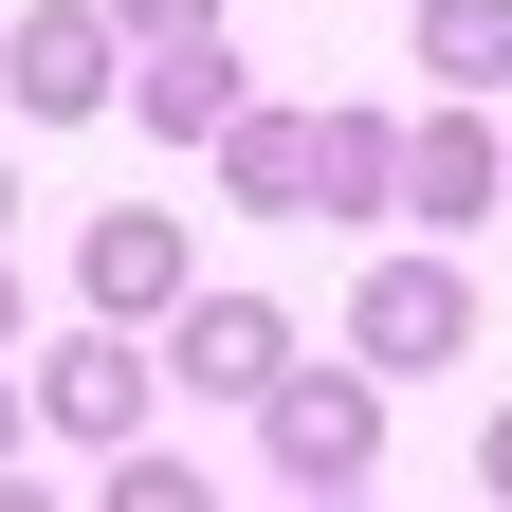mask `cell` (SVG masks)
I'll use <instances>...</instances> for the list:
<instances>
[{
	"label": "cell",
	"instance_id": "3",
	"mask_svg": "<svg viewBox=\"0 0 512 512\" xmlns=\"http://www.w3.org/2000/svg\"><path fill=\"white\" fill-rule=\"evenodd\" d=\"M147 403H165V330H55L37 348V439H92V458H128L147 439Z\"/></svg>",
	"mask_w": 512,
	"mask_h": 512
},
{
	"label": "cell",
	"instance_id": "15",
	"mask_svg": "<svg viewBox=\"0 0 512 512\" xmlns=\"http://www.w3.org/2000/svg\"><path fill=\"white\" fill-rule=\"evenodd\" d=\"M19 439H37V384H0V458H19Z\"/></svg>",
	"mask_w": 512,
	"mask_h": 512
},
{
	"label": "cell",
	"instance_id": "7",
	"mask_svg": "<svg viewBox=\"0 0 512 512\" xmlns=\"http://www.w3.org/2000/svg\"><path fill=\"white\" fill-rule=\"evenodd\" d=\"M74 293L110 311V330H165V311L202 293V256H183V220H165V202H110V220L74 238Z\"/></svg>",
	"mask_w": 512,
	"mask_h": 512
},
{
	"label": "cell",
	"instance_id": "18",
	"mask_svg": "<svg viewBox=\"0 0 512 512\" xmlns=\"http://www.w3.org/2000/svg\"><path fill=\"white\" fill-rule=\"evenodd\" d=\"M0 220H19V165H0Z\"/></svg>",
	"mask_w": 512,
	"mask_h": 512
},
{
	"label": "cell",
	"instance_id": "8",
	"mask_svg": "<svg viewBox=\"0 0 512 512\" xmlns=\"http://www.w3.org/2000/svg\"><path fill=\"white\" fill-rule=\"evenodd\" d=\"M238 110H256V74L220 37H147V55H128V128H165V147H220Z\"/></svg>",
	"mask_w": 512,
	"mask_h": 512
},
{
	"label": "cell",
	"instance_id": "5",
	"mask_svg": "<svg viewBox=\"0 0 512 512\" xmlns=\"http://www.w3.org/2000/svg\"><path fill=\"white\" fill-rule=\"evenodd\" d=\"M512 202V128H494V92H421V128H403V220L421 238H476Z\"/></svg>",
	"mask_w": 512,
	"mask_h": 512
},
{
	"label": "cell",
	"instance_id": "12",
	"mask_svg": "<svg viewBox=\"0 0 512 512\" xmlns=\"http://www.w3.org/2000/svg\"><path fill=\"white\" fill-rule=\"evenodd\" d=\"M92 512H220V476H202V458H165V439H128Z\"/></svg>",
	"mask_w": 512,
	"mask_h": 512
},
{
	"label": "cell",
	"instance_id": "9",
	"mask_svg": "<svg viewBox=\"0 0 512 512\" xmlns=\"http://www.w3.org/2000/svg\"><path fill=\"white\" fill-rule=\"evenodd\" d=\"M311 220H348V238L403 220V110H366V92L311 110Z\"/></svg>",
	"mask_w": 512,
	"mask_h": 512
},
{
	"label": "cell",
	"instance_id": "13",
	"mask_svg": "<svg viewBox=\"0 0 512 512\" xmlns=\"http://www.w3.org/2000/svg\"><path fill=\"white\" fill-rule=\"evenodd\" d=\"M110 19H128V55H147V37H220V0H110Z\"/></svg>",
	"mask_w": 512,
	"mask_h": 512
},
{
	"label": "cell",
	"instance_id": "17",
	"mask_svg": "<svg viewBox=\"0 0 512 512\" xmlns=\"http://www.w3.org/2000/svg\"><path fill=\"white\" fill-rule=\"evenodd\" d=\"M0 512H55V494H37V476H19V458H0Z\"/></svg>",
	"mask_w": 512,
	"mask_h": 512
},
{
	"label": "cell",
	"instance_id": "6",
	"mask_svg": "<svg viewBox=\"0 0 512 512\" xmlns=\"http://www.w3.org/2000/svg\"><path fill=\"white\" fill-rule=\"evenodd\" d=\"M275 366H293V311L275 293H183L165 311V384H183V403H256Z\"/></svg>",
	"mask_w": 512,
	"mask_h": 512
},
{
	"label": "cell",
	"instance_id": "10",
	"mask_svg": "<svg viewBox=\"0 0 512 512\" xmlns=\"http://www.w3.org/2000/svg\"><path fill=\"white\" fill-rule=\"evenodd\" d=\"M220 202L238 220H311V110H238L220 128Z\"/></svg>",
	"mask_w": 512,
	"mask_h": 512
},
{
	"label": "cell",
	"instance_id": "16",
	"mask_svg": "<svg viewBox=\"0 0 512 512\" xmlns=\"http://www.w3.org/2000/svg\"><path fill=\"white\" fill-rule=\"evenodd\" d=\"M19 330H37V311H19V275H0V366H19Z\"/></svg>",
	"mask_w": 512,
	"mask_h": 512
},
{
	"label": "cell",
	"instance_id": "1",
	"mask_svg": "<svg viewBox=\"0 0 512 512\" xmlns=\"http://www.w3.org/2000/svg\"><path fill=\"white\" fill-rule=\"evenodd\" d=\"M256 458H275V494H366V458H384V366L348 348V366H275L256 384Z\"/></svg>",
	"mask_w": 512,
	"mask_h": 512
},
{
	"label": "cell",
	"instance_id": "11",
	"mask_svg": "<svg viewBox=\"0 0 512 512\" xmlns=\"http://www.w3.org/2000/svg\"><path fill=\"white\" fill-rule=\"evenodd\" d=\"M403 55H421V92H512V0H421Z\"/></svg>",
	"mask_w": 512,
	"mask_h": 512
},
{
	"label": "cell",
	"instance_id": "4",
	"mask_svg": "<svg viewBox=\"0 0 512 512\" xmlns=\"http://www.w3.org/2000/svg\"><path fill=\"white\" fill-rule=\"evenodd\" d=\"M348 348H366L384 384L458 366V348H476V275H458V256H366V275H348Z\"/></svg>",
	"mask_w": 512,
	"mask_h": 512
},
{
	"label": "cell",
	"instance_id": "2",
	"mask_svg": "<svg viewBox=\"0 0 512 512\" xmlns=\"http://www.w3.org/2000/svg\"><path fill=\"white\" fill-rule=\"evenodd\" d=\"M0 92H19L37 128L128 110V19H110V0H19V19H0Z\"/></svg>",
	"mask_w": 512,
	"mask_h": 512
},
{
	"label": "cell",
	"instance_id": "14",
	"mask_svg": "<svg viewBox=\"0 0 512 512\" xmlns=\"http://www.w3.org/2000/svg\"><path fill=\"white\" fill-rule=\"evenodd\" d=\"M476 494H494V512H512V403H494V421H476Z\"/></svg>",
	"mask_w": 512,
	"mask_h": 512
}]
</instances>
